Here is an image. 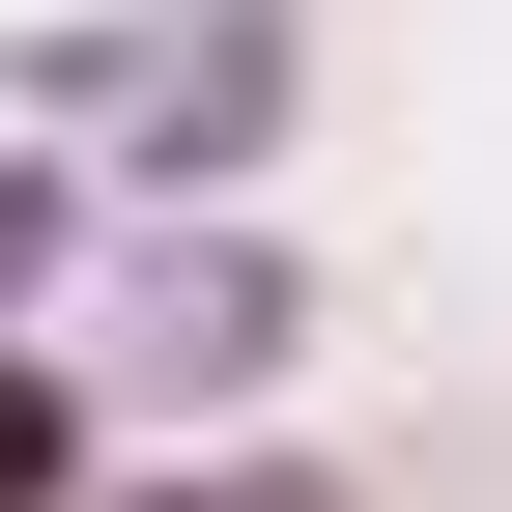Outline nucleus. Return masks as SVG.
I'll list each match as a JSON object with an SVG mask.
<instances>
[{
	"mask_svg": "<svg viewBox=\"0 0 512 512\" xmlns=\"http://www.w3.org/2000/svg\"><path fill=\"white\" fill-rule=\"evenodd\" d=\"M29 456H57V427H29V399H0V512H57V484H29Z\"/></svg>",
	"mask_w": 512,
	"mask_h": 512,
	"instance_id": "f257e3e1",
	"label": "nucleus"
}]
</instances>
